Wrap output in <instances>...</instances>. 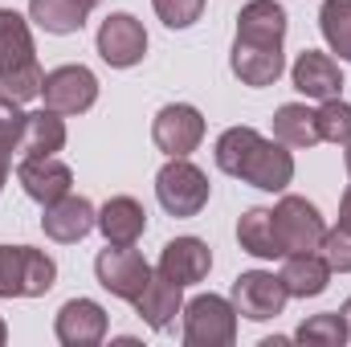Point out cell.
Masks as SVG:
<instances>
[{"mask_svg": "<svg viewBox=\"0 0 351 347\" xmlns=\"http://www.w3.org/2000/svg\"><path fill=\"white\" fill-rule=\"evenodd\" d=\"M164 278H172L176 286H196L208 278L213 270V250L200 241V237H176L164 246L160 254V265H156Z\"/></svg>", "mask_w": 351, "mask_h": 347, "instance_id": "15", "label": "cell"}, {"mask_svg": "<svg viewBox=\"0 0 351 347\" xmlns=\"http://www.w3.org/2000/svg\"><path fill=\"white\" fill-rule=\"evenodd\" d=\"M94 225H98L94 204H90L86 196H74V192L62 196V200H53V204H45V217H41L45 237H53V241H62V246L82 241Z\"/></svg>", "mask_w": 351, "mask_h": 347, "instance_id": "14", "label": "cell"}, {"mask_svg": "<svg viewBox=\"0 0 351 347\" xmlns=\"http://www.w3.org/2000/svg\"><path fill=\"white\" fill-rule=\"evenodd\" d=\"M290 78H294V90L298 94L319 98V102L339 98V90H343V74H339L335 58H327L319 49H302L294 58V66H290Z\"/></svg>", "mask_w": 351, "mask_h": 347, "instance_id": "16", "label": "cell"}, {"mask_svg": "<svg viewBox=\"0 0 351 347\" xmlns=\"http://www.w3.org/2000/svg\"><path fill=\"white\" fill-rule=\"evenodd\" d=\"M58 282V265L45 250L0 246V298H41Z\"/></svg>", "mask_w": 351, "mask_h": 347, "instance_id": "3", "label": "cell"}, {"mask_svg": "<svg viewBox=\"0 0 351 347\" xmlns=\"http://www.w3.org/2000/svg\"><path fill=\"white\" fill-rule=\"evenodd\" d=\"M53 331H58V339L66 347H94V344H102V335H106V311L94 298H70L58 311Z\"/></svg>", "mask_w": 351, "mask_h": 347, "instance_id": "13", "label": "cell"}, {"mask_svg": "<svg viewBox=\"0 0 351 347\" xmlns=\"http://www.w3.org/2000/svg\"><path fill=\"white\" fill-rule=\"evenodd\" d=\"M94 12L86 0H29V16L53 33V37H66V33H78L86 25V16Z\"/></svg>", "mask_w": 351, "mask_h": 347, "instance_id": "24", "label": "cell"}, {"mask_svg": "<svg viewBox=\"0 0 351 347\" xmlns=\"http://www.w3.org/2000/svg\"><path fill=\"white\" fill-rule=\"evenodd\" d=\"M290 290V298H319L331 282V265L319 250H306V254H286V265L278 274Z\"/></svg>", "mask_w": 351, "mask_h": 347, "instance_id": "20", "label": "cell"}, {"mask_svg": "<svg viewBox=\"0 0 351 347\" xmlns=\"http://www.w3.org/2000/svg\"><path fill=\"white\" fill-rule=\"evenodd\" d=\"M156 196L164 204V213L172 217H196L208 204V176L196 164H188V156H172L160 176H156Z\"/></svg>", "mask_w": 351, "mask_h": 347, "instance_id": "5", "label": "cell"}, {"mask_svg": "<svg viewBox=\"0 0 351 347\" xmlns=\"http://www.w3.org/2000/svg\"><path fill=\"white\" fill-rule=\"evenodd\" d=\"M41 98L58 115H82V110H90L98 102V78L86 66H58V70L45 74Z\"/></svg>", "mask_w": 351, "mask_h": 347, "instance_id": "9", "label": "cell"}, {"mask_svg": "<svg viewBox=\"0 0 351 347\" xmlns=\"http://www.w3.org/2000/svg\"><path fill=\"white\" fill-rule=\"evenodd\" d=\"M343 319H348V327H351V298L343 302Z\"/></svg>", "mask_w": 351, "mask_h": 347, "instance_id": "33", "label": "cell"}, {"mask_svg": "<svg viewBox=\"0 0 351 347\" xmlns=\"http://www.w3.org/2000/svg\"><path fill=\"white\" fill-rule=\"evenodd\" d=\"M237 241L254 258H265V261L286 258V250L278 241V229H274V208H245L241 221H237Z\"/></svg>", "mask_w": 351, "mask_h": 347, "instance_id": "23", "label": "cell"}, {"mask_svg": "<svg viewBox=\"0 0 351 347\" xmlns=\"http://www.w3.org/2000/svg\"><path fill=\"white\" fill-rule=\"evenodd\" d=\"M94 274H98V286L102 290H110L123 302H135L143 294L147 278H152V265L143 261L139 250H131V246H106L94 258Z\"/></svg>", "mask_w": 351, "mask_h": 347, "instance_id": "7", "label": "cell"}, {"mask_svg": "<svg viewBox=\"0 0 351 347\" xmlns=\"http://www.w3.org/2000/svg\"><path fill=\"white\" fill-rule=\"evenodd\" d=\"M319 29L327 37V45L351 62V0H323L319 8Z\"/></svg>", "mask_w": 351, "mask_h": 347, "instance_id": "26", "label": "cell"}, {"mask_svg": "<svg viewBox=\"0 0 351 347\" xmlns=\"http://www.w3.org/2000/svg\"><path fill=\"white\" fill-rule=\"evenodd\" d=\"M237 37L258 45H282L286 41V8L274 0H250L237 12Z\"/></svg>", "mask_w": 351, "mask_h": 347, "instance_id": "21", "label": "cell"}, {"mask_svg": "<svg viewBox=\"0 0 351 347\" xmlns=\"http://www.w3.org/2000/svg\"><path fill=\"white\" fill-rule=\"evenodd\" d=\"M229 66L245 86H274L282 78V70H286V58H282V45H258V41L237 37Z\"/></svg>", "mask_w": 351, "mask_h": 347, "instance_id": "17", "label": "cell"}, {"mask_svg": "<svg viewBox=\"0 0 351 347\" xmlns=\"http://www.w3.org/2000/svg\"><path fill=\"white\" fill-rule=\"evenodd\" d=\"M152 139L168 160L172 156H192L200 147V139H204V119L188 102H168L152 123Z\"/></svg>", "mask_w": 351, "mask_h": 347, "instance_id": "11", "label": "cell"}, {"mask_svg": "<svg viewBox=\"0 0 351 347\" xmlns=\"http://www.w3.org/2000/svg\"><path fill=\"white\" fill-rule=\"evenodd\" d=\"M298 344H319V347H343L351 339V327L343 319V311H327V315H315L306 319L298 331H294Z\"/></svg>", "mask_w": 351, "mask_h": 347, "instance_id": "27", "label": "cell"}, {"mask_svg": "<svg viewBox=\"0 0 351 347\" xmlns=\"http://www.w3.org/2000/svg\"><path fill=\"white\" fill-rule=\"evenodd\" d=\"M343 164H348V176H351V143H348V152H343Z\"/></svg>", "mask_w": 351, "mask_h": 347, "instance_id": "34", "label": "cell"}, {"mask_svg": "<svg viewBox=\"0 0 351 347\" xmlns=\"http://www.w3.org/2000/svg\"><path fill=\"white\" fill-rule=\"evenodd\" d=\"M86 4H90V8H98V4H102V0H86Z\"/></svg>", "mask_w": 351, "mask_h": 347, "instance_id": "36", "label": "cell"}, {"mask_svg": "<svg viewBox=\"0 0 351 347\" xmlns=\"http://www.w3.org/2000/svg\"><path fill=\"white\" fill-rule=\"evenodd\" d=\"M339 225L351 229V184H348V192H343V200H339Z\"/></svg>", "mask_w": 351, "mask_h": 347, "instance_id": "32", "label": "cell"}, {"mask_svg": "<svg viewBox=\"0 0 351 347\" xmlns=\"http://www.w3.org/2000/svg\"><path fill=\"white\" fill-rule=\"evenodd\" d=\"M16 180H21L25 196L37 200L41 208L53 204V200H62V196H70V188H74L70 164H62L58 156H25L21 168H16Z\"/></svg>", "mask_w": 351, "mask_h": 347, "instance_id": "12", "label": "cell"}, {"mask_svg": "<svg viewBox=\"0 0 351 347\" xmlns=\"http://www.w3.org/2000/svg\"><path fill=\"white\" fill-rule=\"evenodd\" d=\"M152 4H156V12L168 29H188L204 12V0H152Z\"/></svg>", "mask_w": 351, "mask_h": 347, "instance_id": "30", "label": "cell"}, {"mask_svg": "<svg viewBox=\"0 0 351 347\" xmlns=\"http://www.w3.org/2000/svg\"><path fill=\"white\" fill-rule=\"evenodd\" d=\"M323 258L331 270H339V274H351V229L348 225H335V229H327V237H323Z\"/></svg>", "mask_w": 351, "mask_h": 347, "instance_id": "31", "label": "cell"}, {"mask_svg": "<svg viewBox=\"0 0 351 347\" xmlns=\"http://www.w3.org/2000/svg\"><path fill=\"white\" fill-rule=\"evenodd\" d=\"M274 229H278V241H282L286 254L319 250L323 237H327V225H323L319 208L306 196H282L278 208H274Z\"/></svg>", "mask_w": 351, "mask_h": 347, "instance_id": "6", "label": "cell"}, {"mask_svg": "<svg viewBox=\"0 0 351 347\" xmlns=\"http://www.w3.org/2000/svg\"><path fill=\"white\" fill-rule=\"evenodd\" d=\"M217 168L262 192H282L294 180V156L286 152V143L265 139L254 127H229L217 139Z\"/></svg>", "mask_w": 351, "mask_h": 347, "instance_id": "1", "label": "cell"}, {"mask_svg": "<svg viewBox=\"0 0 351 347\" xmlns=\"http://www.w3.org/2000/svg\"><path fill=\"white\" fill-rule=\"evenodd\" d=\"M98 229H102L106 246H135L147 229V213L135 196H110L98 208Z\"/></svg>", "mask_w": 351, "mask_h": 347, "instance_id": "19", "label": "cell"}, {"mask_svg": "<svg viewBox=\"0 0 351 347\" xmlns=\"http://www.w3.org/2000/svg\"><path fill=\"white\" fill-rule=\"evenodd\" d=\"M315 123H319V139L323 143H351V102L343 98H327L319 110H315Z\"/></svg>", "mask_w": 351, "mask_h": 347, "instance_id": "29", "label": "cell"}, {"mask_svg": "<svg viewBox=\"0 0 351 347\" xmlns=\"http://www.w3.org/2000/svg\"><path fill=\"white\" fill-rule=\"evenodd\" d=\"M21 131H25V110H21V102L0 98V192H4V180H8L12 152L21 147Z\"/></svg>", "mask_w": 351, "mask_h": 347, "instance_id": "28", "label": "cell"}, {"mask_svg": "<svg viewBox=\"0 0 351 347\" xmlns=\"http://www.w3.org/2000/svg\"><path fill=\"white\" fill-rule=\"evenodd\" d=\"M180 290H184V286H176L172 278H164L160 270L147 278L143 294L135 298V311H139V319H143L152 331H168V327L176 323V315H184V298H180Z\"/></svg>", "mask_w": 351, "mask_h": 347, "instance_id": "18", "label": "cell"}, {"mask_svg": "<svg viewBox=\"0 0 351 347\" xmlns=\"http://www.w3.org/2000/svg\"><path fill=\"white\" fill-rule=\"evenodd\" d=\"M274 139L286 143V147H315V143H323V139H319L315 110H306L302 102L278 106V110H274Z\"/></svg>", "mask_w": 351, "mask_h": 347, "instance_id": "25", "label": "cell"}, {"mask_svg": "<svg viewBox=\"0 0 351 347\" xmlns=\"http://www.w3.org/2000/svg\"><path fill=\"white\" fill-rule=\"evenodd\" d=\"M237 315H245L250 323H265V319H278L290 302V290L278 274H265V270H250L233 282V298Z\"/></svg>", "mask_w": 351, "mask_h": 347, "instance_id": "8", "label": "cell"}, {"mask_svg": "<svg viewBox=\"0 0 351 347\" xmlns=\"http://www.w3.org/2000/svg\"><path fill=\"white\" fill-rule=\"evenodd\" d=\"M147 53V33L131 12H110L98 29V58L114 70H131L139 66Z\"/></svg>", "mask_w": 351, "mask_h": 347, "instance_id": "10", "label": "cell"}, {"mask_svg": "<svg viewBox=\"0 0 351 347\" xmlns=\"http://www.w3.org/2000/svg\"><path fill=\"white\" fill-rule=\"evenodd\" d=\"M41 82H45V74L33 53L29 21L12 8H0V98L29 102L41 94Z\"/></svg>", "mask_w": 351, "mask_h": 347, "instance_id": "2", "label": "cell"}, {"mask_svg": "<svg viewBox=\"0 0 351 347\" xmlns=\"http://www.w3.org/2000/svg\"><path fill=\"white\" fill-rule=\"evenodd\" d=\"M237 339V307L221 294H196L184 302V344L188 347H229Z\"/></svg>", "mask_w": 351, "mask_h": 347, "instance_id": "4", "label": "cell"}, {"mask_svg": "<svg viewBox=\"0 0 351 347\" xmlns=\"http://www.w3.org/2000/svg\"><path fill=\"white\" fill-rule=\"evenodd\" d=\"M66 147V123L58 110H33L25 115V131H21V160L25 156H58Z\"/></svg>", "mask_w": 351, "mask_h": 347, "instance_id": "22", "label": "cell"}, {"mask_svg": "<svg viewBox=\"0 0 351 347\" xmlns=\"http://www.w3.org/2000/svg\"><path fill=\"white\" fill-rule=\"evenodd\" d=\"M4 339H8V327H4V319H0V344H4Z\"/></svg>", "mask_w": 351, "mask_h": 347, "instance_id": "35", "label": "cell"}]
</instances>
